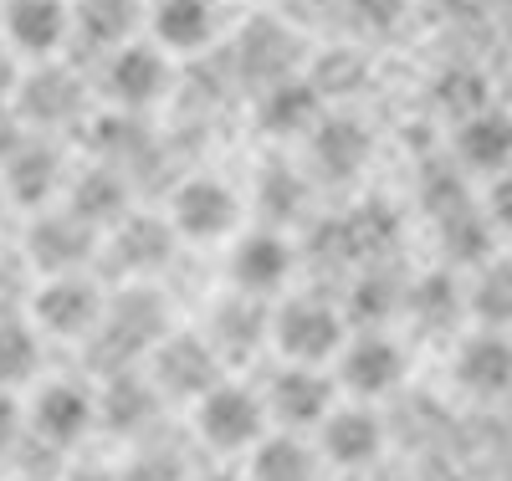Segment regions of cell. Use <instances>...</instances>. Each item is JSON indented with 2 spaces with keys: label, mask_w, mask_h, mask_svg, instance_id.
<instances>
[{
  "label": "cell",
  "mask_w": 512,
  "mask_h": 481,
  "mask_svg": "<svg viewBox=\"0 0 512 481\" xmlns=\"http://www.w3.org/2000/svg\"><path fill=\"white\" fill-rule=\"evenodd\" d=\"M344 338H349V318L323 297H287L267 328V343L287 364H328L338 359Z\"/></svg>",
  "instance_id": "1"
},
{
  "label": "cell",
  "mask_w": 512,
  "mask_h": 481,
  "mask_svg": "<svg viewBox=\"0 0 512 481\" xmlns=\"http://www.w3.org/2000/svg\"><path fill=\"white\" fill-rule=\"evenodd\" d=\"M267 405L256 389L246 384H231V379H216L205 389V395L195 400V435L221 451V456H236V451H251L256 441L267 435Z\"/></svg>",
  "instance_id": "2"
},
{
  "label": "cell",
  "mask_w": 512,
  "mask_h": 481,
  "mask_svg": "<svg viewBox=\"0 0 512 481\" xmlns=\"http://www.w3.org/2000/svg\"><path fill=\"white\" fill-rule=\"evenodd\" d=\"M103 308V287L82 272H57L31 292V323L41 328V338H93Z\"/></svg>",
  "instance_id": "3"
},
{
  "label": "cell",
  "mask_w": 512,
  "mask_h": 481,
  "mask_svg": "<svg viewBox=\"0 0 512 481\" xmlns=\"http://www.w3.org/2000/svg\"><path fill=\"white\" fill-rule=\"evenodd\" d=\"M236 226H241V195L216 174H195V180H185L169 195V231L180 241L210 246V241L236 236Z\"/></svg>",
  "instance_id": "4"
},
{
  "label": "cell",
  "mask_w": 512,
  "mask_h": 481,
  "mask_svg": "<svg viewBox=\"0 0 512 481\" xmlns=\"http://www.w3.org/2000/svg\"><path fill=\"white\" fill-rule=\"evenodd\" d=\"M221 374H226L221 354L200 333H164L149 348V384L159 389V400L169 395V400H190L195 405Z\"/></svg>",
  "instance_id": "5"
},
{
  "label": "cell",
  "mask_w": 512,
  "mask_h": 481,
  "mask_svg": "<svg viewBox=\"0 0 512 481\" xmlns=\"http://www.w3.org/2000/svg\"><path fill=\"white\" fill-rule=\"evenodd\" d=\"M405 369H410V354L379 328H364L359 338H344V348H338V389H349L364 405L395 395Z\"/></svg>",
  "instance_id": "6"
},
{
  "label": "cell",
  "mask_w": 512,
  "mask_h": 481,
  "mask_svg": "<svg viewBox=\"0 0 512 481\" xmlns=\"http://www.w3.org/2000/svg\"><path fill=\"white\" fill-rule=\"evenodd\" d=\"M93 425H98V395L77 379L41 384L31 395V405H26V430L52 451H72Z\"/></svg>",
  "instance_id": "7"
},
{
  "label": "cell",
  "mask_w": 512,
  "mask_h": 481,
  "mask_svg": "<svg viewBox=\"0 0 512 481\" xmlns=\"http://www.w3.org/2000/svg\"><path fill=\"white\" fill-rule=\"evenodd\" d=\"M267 420L282 430H318V420L338 405V379L323 364H282L267 379Z\"/></svg>",
  "instance_id": "8"
},
{
  "label": "cell",
  "mask_w": 512,
  "mask_h": 481,
  "mask_svg": "<svg viewBox=\"0 0 512 481\" xmlns=\"http://www.w3.org/2000/svg\"><path fill=\"white\" fill-rule=\"evenodd\" d=\"M31 215L36 221L26 231V261L41 277L88 267V256L98 251V226H88L72 210H31Z\"/></svg>",
  "instance_id": "9"
},
{
  "label": "cell",
  "mask_w": 512,
  "mask_h": 481,
  "mask_svg": "<svg viewBox=\"0 0 512 481\" xmlns=\"http://www.w3.org/2000/svg\"><path fill=\"white\" fill-rule=\"evenodd\" d=\"M169 333L164 323V302L154 292H123L118 302H108L103 308V323L93 328V343H108V359H139L149 354V348Z\"/></svg>",
  "instance_id": "10"
},
{
  "label": "cell",
  "mask_w": 512,
  "mask_h": 481,
  "mask_svg": "<svg viewBox=\"0 0 512 481\" xmlns=\"http://www.w3.org/2000/svg\"><path fill=\"white\" fill-rule=\"evenodd\" d=\"M82 82L72 67H57V62H41L36 72H21L16 82V113L26 128H67L82 118Z\"/></svg>",
  "instance_id": "11"
},
{
  "label": "cell",
  "mask_w": 512,
  "mask_h": 481,
  "mask_svg": "<svg viewBox=\"0 0 512 481\" xmlns=\"http://www.w3.org/2000/svg\"><path fill=\"white\" fill-rule=\"evenodd\" d=\"M169 87V62L159 57V47H139V41H123V47L108 52L103 67V93L113 108L123 113H144L164 98Z\"/></svg>",
  "instance_id": "12"
},
{
  "label": "cell",
  "mask_w": 512,
  "mask_h": 481,
  "mask_svg": "<svg viewBox=\"0 0 512 481\" xmlns=\"http://www.w3.org/2000/svg\"><path fill=\"white\" fill-rule=\"evenodd\" d=\"M297 267V251L282 231L262 226V231H246L236 246H231V261H226V272H231V287L236 292H251V297H272L287 287Z\"/></svg>",
  "instance_id": "13"
},
{
  "label": "cell",
  "mask_w": 512,
  "mask_h": 481,
  "mask_svg": "<svg viewBox=\"0 0 512 481\" xmlns=\"http://www.w3.org/2000/svg\"><path fill=\"white\" fill-rule=\"evenodd\" d=\"M0 174H6V195L11 205L21 210H47L67 180V169H62V154L52 139H21L6 159H0Z\"/></svg>",
  "instance_id": "14"
},
{
  "label": "cell",
  "mask_w": 512,
  "mask_h": 481,
  "mask_svg": "<svg viewBox=\"0 0 512 481\" xmlns=\"http://www.w3.org/2000/svg\"><path fill=\"white\" fill-rule=\"evenodd\" d=\"M318 451L338 471H359V466H369L384 451V425H379V415L364 400L359 405H333L318 420Z\"/></svg>",
  "instance_id": "15"
},
{
  "label": "cell",
  "mask_w": 512,
  "mask_h": 481,
  "mask_svg": "<svg viewBox=\"0 0 512 481\" xmlns=\"http://www.w3.org/2000/svg\"><path fill=\"white\" fill-rule=\"evenodd\" d=\"M456 384L466 395L497 400L512 389V338L502 328H477L456 348Z\"/></svg>",
  "instance_id": "16"
},
{
  "label": "cell",
  "mask_w": 512,
  "mask_h": 481,
  "mask_svg": "<svg viewBox=\"0 0 512 481\" xmlns=\"http://www.w3.org/2000/svg\"><path fill=\"white\" fill-rule=\"evenodd\" d=\"M323 118V93L313 87V77H277L262 87L256 98V123L272 139H297L313 134V123Z\"/></svg>",
  "instance_id": "17"
},
{
  "label": "cell",
  "mask_w": 512,
  "mask_h": 481,
  "mask_svg": "<svg viewBox=\"0 0 512 481\" xmlns=\"http://www.w3.org/2000/svg\"><path fill=\"white\" fill-rule=\"evenodd\" d=\"M0 21H6V36H11L16 52L47 62L72 31V6L67 0H11V6L0 11Z\"/></svg>",
  "instance_id": "18"
},
{
  "label": "cell",
  "mask_w": 512,
  "mask_h": 481,
  "mask_svg": "<svg viewBox=\"0 0 512 481\" xmlns=\"http://www.w3.org/2000/svg\"><path fill=\"white\" fill-rule=\"evenodd\" d=\"M308 139H313V164L328 174V180H354L374 154V134L354 113H323Z\"/></svg>",
  "instance_id": "19"
},
{
  "label": "cell",
  "mask_w": 512,
  "mask_h": 481,
  "mask_svg": "<svg viewBox=\"0 0 512 481\" xmlns=\"http://www.w3.org/2000/svg\"><path fill=\"white\" fill-rule=\"evenodd\" d=\"M267 328H272V308L262 297H251V292H231L221 308H216V318H210V348L221 354V364H231V359H251L256 348L267 343Z\"/></svg>",
  "instance_id": "20"
},
{
  "label": "cell",
  "mask_w": 512,
  "mask_h": 481,
  "mask_svg": "<svg viewBox=\"0 0 512 481\" xmlns=\"http://www.w3.org/2000/svg\"><path fill=\"white\" fill-rule=\"evenodd\" d=\"M456 159L461 169H472V174H497L512 164V113L502 108H477V113H466L461 128H456Z\"/></svg>",
  "instance_id": "21"
},
{
  "label": "cell",
  "mask_w": 512,
  "mask_h": 481,
  "mask_svg": "<svg viewBox=\"0 0 512 481\" xmlns=\"http://www.w3.org/2000/svg\"><path fill=\"white\" fill-rule=\"evenodd\" d=\"M400 308H405V318L420 333H451L461 323V313H466V287L451 272H431V277H420V282L405 287Z\"/></svg>",
  "instance_id": "22"
},
{
  "label": "cell",
  "mask_w": 512,
  "mask_h": 481,
  "mask_svg": "<svg viewBox=\"0 0 512 481\" xmlns=\"http://www.w3.org/2000/svg\"><path fill=\"white\" fill-rule=\"evenodd\" d=\"M149 31L164 52H200L216 36V0H159Z\"/></svg>",
  "instance_id": "23"
},
{
  "label": "cell",
  "mask_w": 512,
  "mask_h": 481,
  "mask_svg": "<svg viewBox=\"0 0 512 481\" xmlns=\"http://www.w3.org/2000/svg\"><path fill=\"white\" fill-rule=\"evenodd\" d=\"M154 410H159V389L139 374L113 369L108 389L98 395V425H108L113 435H139V430H149Z\"/></svg>",
  "instance_id": "24"
},
{
  "label": "cell",
  "mask_w": 512,
  "mask_h": 481,
  "mask_svg": "<svg viewBox=\"0 0 512 481\" xmlns=\"http://www.w3.org/2000/svg\"><path fill=\"white\" fill-rule=\"evenodd\" d=\"M236 52H241V72H246L256 87H267V82H277V77H292L297 41H292L287 26H277L272 16H256V21H246Z\"/></svg>",
  "instance_id": "25"
},
{
  "label": "cell",
  "mask_w": 512,
  "mask_h": 481,
  "mask_svg": "<svg viewBox=\"0 0 512 481\" xmlns=\"http://www.w3.org/2000/svg\"><path fill=\"white\" fill-rule=\"evenodd\" d=\"M113 256L123 272H154L164 267L169 246H175V231H169V221H154V215H118L113 221Z\"/></svg>",
  "instance_id": "26"
},
{
  "label": "cell",
  "mask_w": 512,
  "mask_h": 481,
  "mask_svg": "<svg viewBox=\"0 0 512 481\" xmlns=\"http://www.w3.org/2000/svg\"><path fill=\"white\" fill-rule=\"evenodd\" d=\"M72 26L88 47H123L139 31V0H77L72 6Z\"/></svg>",
  "instance_id": "27"
},
{
  "label": "cell",
  "mask_w": 512,
  "mask_h": 481,
  "mask_svg": "<svg viewBox=\"0 0 512 481\" xmlns=\"http://www.w3.org/2000/svg\"><path fill=\"white\" fill-rule=\"evenodd\" d=\"M318 456L297 441V430H267L262 441L251 446V481H313Z\"/></svg>",
  "instance_id": "28"
},
{
  "label": "cell",
  "mask_w": 512,
  "mask_h": 481,
  "mask_svg": "<svg viewBox=\"0 0 512 481\" xmlns=\"http://www.w3.org/2000/svg\"><path fill=\"white\" fill-rule=\"evenodd\" d=\"M466 313L482 328H512V256H487L466 287Z\"/></svg>",
  "instance_id": "29"
},
{
  "label": "cell",
  "mask_w": 512,
  "mask_h": 481,
  "mask_svg": "<svg viewBox=\"0 0 512 481\" xmlns=\"http://www.w3.org/2000/svg\"><path fill=\"white\" fill-rule=\"evenodd\" d=\"M41 374V328L31 318H0V389H21Z\"/></svg>",
  "instance_id": "30"
},
{
  "label": "cell",
  "mask_w": 512,
  "mask_h": 481,
  "mask_svg": "<svg viewBox=\"0 0 512 481\" xmlns=\"http://www.w3.org/2000/svg\"><path fill=\"white\" fill-rule=\"evenodd\" d=\"M436 226H441V246H446V256L451 261H482L492 256V221H487V210H477L472 200L466 205H456V210H446V215H436Z\"/></svg>",
  "instance_id": "31"
},
{
  "label": "cell",
  "mask_w": 512,
  "mask_h": 481,
  "mask_svg": "<svg viewBox=\"0 0 512 481\" xmlns=\"http://www.w3.org/2000/svg\"><path fill=\"white\" fill-rule=\"evenodd\" d=\"M123 205H128V190H123V180L118 174H108V169H93V174H82V180L72 185V215H82L88 226H113L118 215H123Z\"/></svg>",
  "instance_id": "32"
},
{
  "label": "cell",
  "mask_w": 512,
  "mask_h": 481,
  "mask_svg": "<svg viewBox=\"0 0 512 481\" xmlns=\"http://www.w3.org/2000/svg\"><path fill=\"white\" fill-rule=\"evenodd\" d=\"M400 297H405V287H400L395 277L369 272V277L354 287V308H349V318L364 323V328H379L384 318H395V313H400Z\"/></svg>",
  "instance_id": "33"
},
{
  "label": "cell",
  "mask_w": 512,
  "mask_h": 481,
  "mask_svg": "<svg viewBox=\"0 0 512 481\" xmlns=\"http://www.w3.org/2000/svg\"><path fill=\"white\" fill-rule=\"evenodd\" d=\"M118 476H123V481H190V476H185V461H180L175 451H164V446L139 451Z\"/></svg>",
  "instance_id": "34"
},
{
  "label": "cell",
  "mask_w": 512,
  "mask_h": 481,
  "mask_svg": "<svg viewBox=\"0 0 512 481\" xmlns=\"http://www.w3.org/2000/svg\"><path fill=\"white\" fill-rule=\"evenodd\" d=\"M262 195H277V205H267V215H272V221H292V215L303 210V200H308L303 180H297V174H287V169H267Z\"/></svg>",
  "instance_id": "35"
},
{
  "label": "cell",
  "mask_w": 512,
  "mask_h": 481,
  "mask_svg": "<svg viewBox=\"0 0 512 481\" xmlns=\"http://www.w3.org/2000/svg\"><path fill=\"white\" fill-rule=\"evenodd\" d=\"M441 93H446L441 103L456 108L461 118H466V113H477V108H487V82H482L477 72H451V77L441 82Z\"/></svg>",
  "instance_id": "36"
},
{
  "label": "cell",
  "mask_w": 512,
  "mask_h": 481,
  "mask_svg": "<svg viewBox=\"0 0 512 481\" xmlns=\"http://www.w3.org/2000/svg\"><path fill=\"white\" fill-rule=\"evenodd\" d=\"M359 77H364V67L354 62V52H333V57L323 62V72L313 77V87L333 98V93H344V87H349V82H359Z\"/></svg>",
  "instance_id": "37"
},
{
  "label": "cell",
  "mask_w": 512,
  "mask_h": 481,
  "mask_svg": "<svg viewBox=\"0 0 512 481\" xmlns=\"http://www.w3.org/2000/svg\"><path fill=\"white\" fill-rule=\"evenodd\" d=\"M487 221L497 226V231H512V164L507 169H497L492 174V185H487Z\"/></svg>",
  "instance_id": "38"
},
{
  "label": "cell",
  "mask_w": 512,
  "mask_h": 481,
  "mask_svg": "<svg viewBox=\"0 0 512 481\" xmlns=\"http://www.w3.org/2000/svg\"><path fill=\"white\" fill-rule=\"evenodd\" d=\"M21 430H26V410H21V400H16V389H0V456L16 451Z\"/></svg>",
  "instance_id": "39"
},
{
  "label": "cell",
  "mask_w": 512,
  "mask_h": 481,
  "mask_svg": "<svg viewBox=\"0 0 512 481\" xmlns=\"http://www.w3.org/2000/svg\"><path fill=\"white\" fill-rule=\"evenodd\" d=\"M349 6H354V16H359L364 26L384 31V26H395V16L405 11V0H349Z\"/></svg>",
  "instance_id": "40"
},
{
  "label": "cell",
  "mask_w": 512,
  "mask_h": 481,
  "mask_svg": "<svg viewBox=\"0 0 512 481\" xmlns=\"http://www.w3.org/2000/svg\"><path fill=\"white\" fill-rule=\"evenodd\" d=\"M21 139H26V123H21L16 103H0V159H6Z\"/></svg>",
  "instance_id": "41"
},
{
  "label": "cell",
  "mask_w": 512,
  "mask_h": 481,
  "mask_svg": "<svg viewBox=\"0 0 512 481\" xmlns=\"http://www.w3.org/2000/svg\"><path fill=\"white\" fill-rule=\"evenodd\" d=\"M16 82H21V67H16V57L6 47H0V103L16 98Z\"/></svg>",
  "instance_id": "42"
},
{
  "label": "cell",
  "mask_w": 512,
  "mask_h": 481,
  "mask_svg": "<svg viewBox=\"0 0 512 481\" xmlns=\"http://www.w3.org/2000/svg\"><path fill=\"white\" fill-rule=\"evenodd\" d=\"M62 481H123L113 466H98V461H88V466H72Z\"/></svg>",
  "instance_id": "43"
},
{
  "label": "cell",
  "mask_w": 512,
  "mask_h": 481,
  "mask_svg": "<svg viewBox=\"0 0 512 481\" xmlns=\"http://www.w3.org/2000/svg\"><path fill=\"white\" fill-rule=\"evenodd\" d=\"M195 481H246V476H236V471H205V476H195Z\"/></svg>",
  "instance_id": "44"
}]
</instances>
